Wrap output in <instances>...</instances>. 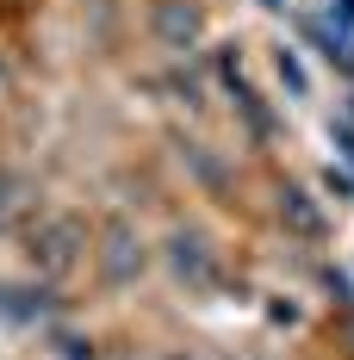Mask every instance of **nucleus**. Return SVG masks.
<instances>
[{"instance_id":"obj_1","label":"nucleus","mask_w":354,"mask_h":360,"mask_svg":"<svg viewBox=\"0 0 354 360\" xmlns=\"http://www.w3.org/2000/svg\"><path fill=\"white\" fill-rule=\"evenodd\" d=\"M162 32L168 37H193L199 32V13H193V6H187V13H180V6H162Z\"/></svg>"},{"instance_id":"obj_2","label":"nucleus","mask_w":354,"mask_h":360,"mask_svg":"<svg viewBox=\"0 0 354 360\" xmlns=\"http://www.w3.org/2000/svg\"><path fill=\"white\" fill-rule=\"evenodd\" d=\"M175 267L180 274L193 267V280H206V255H199V243H175Z\"/></svg>"}]
</instances>
